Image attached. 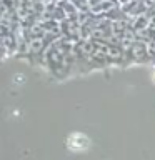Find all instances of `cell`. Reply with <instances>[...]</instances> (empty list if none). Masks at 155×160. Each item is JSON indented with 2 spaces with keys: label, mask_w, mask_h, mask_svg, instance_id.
<instances>
[{
  "label": "cell",
  "mask_w": 155,
  "mask_h": 160,
  "mask_svg": "<svg viewBox=\"0 0 155 160\" xmlns=\"http://www.w3.org/2000/svg\"><path fill=\"white\" fill-rule=\"evenodd\" d=\"M67 147L73 152H83L90 147V140L83 133H72L67 138Z\"/></svg>",
  "instance_id": "obj_1"
},
{
  "label": "cell",
  "mask_w": 155,
  "mask_h": 160,
  "mask_svg": "<svg viewBox=\"0 0 155 160\" xmlns=\"http://www.w3.org/2000/svg\"><path fill=\"white\" fill-rule=\"evenodd\" d=\"M152 77H153V80H155V68H153V72H152Z\"/></svg>",
  "instance_id": "obj_3"
},
{
  "label": "cell",
  "mask_w": 155,
  "mask_h": 160,
  "mask_svg": "<svg viewBox=\"0 0 155 160\" xmlns=\"http://www.w3.org/2000/svg\"><path fill=\"white\" fill-rule=\"evenodd\" d=\"M128 53H130V58L135 60V62H143L145 58L148 57V47L145 42H140V40H137L132 47L128 48Z\"/></svg>",
  "instance_id": "obj_2"
}]
</instances>
